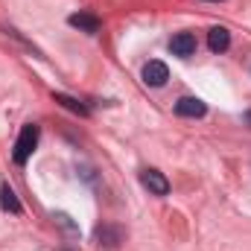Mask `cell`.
<instances>
[{
  "label": "cell",
  "mask_w": 251,
  "mask_h": 251,
  "mask_svg": "<svg viewBox=\"0 0 251 251\" xmlns=\"http://www.w3.org/2000/svg\"><path fill=\"white\" fill-rule=\"evenodd\" d=\"M176 114L178 117H204L207 114V105L199 100V97H181L176 102Z\"/></svg>",
  "instance_id": "3957f363"
},
{
  "label": "cell",
  "mask_w": 251,
  "mask_h": 251,
  "mask_svg": "<svg viewBox=\"0 0 251 251\" xmlns=\"http://www.w3.org/2000/svg\"><path fill=\"white\" fill-rule=\"evenodd\" d=\"M246 120H249V123H251V111H249V114H246Z\"/></svg>",
  "instance_id": "8fae6325"
},
{
  "label": "cell",
  "mask_w": 251,
  "mask_h": 251,
  "mask_svg": "<svg viewBox=\"0 0 251 251\" xmlns=\"http://www.w3.org/2000/svg\"><path fill=\"white\" fill-rule=\"evenodd\" d=\"M38 134H41V128L35 123H26L21 128V134H18V143H15V164H26L29 161V155L35 152V146H38Z\"/></svg>",
  "instance_id": "6da1fadb"
},
{
  "label": "cell",
  "mask_w": 251,
  "mask_h": 251,
  "mask_svg": "<svg viewBox=\"0 0 251 251\" xmlns=\"http://www.w3.org/2000/svg\"><path fill=\"white\" fill-rule=\"evenodd\" d=\"M207 47H210L213 53H225V50L231 47V32H228L225 26H213V29L207 32Z\"/></svg>",
  "instance_id": "52a82bcc"
},
{
  "label": "cell",
  "mask_w": 251,
  "mask_h": 251,
  "mask_svg": "<svg viewBox=\"0 0 251 251\" xmlns=\"http://www.w3.org/2000/svg\"><path fill=\"white\" fill-rule=\"evenodd\" d=\"M67 24H70V26H76V29H82V32H88V35L100 32V18H97V15H91V12H76V15H70V18H67Z\"/></svg>",
  "instance_id": "8992f818"
},
{
  "label": "cell",
  "mask_w": 251,
  "mask_h": 251,
  "mask_svg": "<svg viewBox=\"0 0 251 251\" xmlns=\"http://www.w3.org/2000/svg\"><path fill=\"white\" fill-rule=\"evenodd\" d=\"M167 79H170V70H167L164 62H149L143 67V82H146V85L161 88V85H167Z\"/></svg>",
  "instance_id": "5b68a950"
},
{
  "label": "cell",
  "mask_w": 251,
  "mask_h": 251,
  "mask_svg": "<svg viewBox=\"0 0 251 251\" xmlns=\"http://www.w3.org/2000/svg\"><path fill=\"white\" fill-rule=\"evenodd\" d=\"M170 50H173V56H181V59H187L196 53V35L193 32H178V35H173L170 38Z\"/></svg>",
  "instance_id": "277c9868"
},
{
  "label": "cell",
  "mask_w": 251,
  "mask_h": 251,
  "mask_svg": "<svg viewBox=\"0 0 251 251\" xmlns=\"http://www.w3.org/2000/svg\"><path fill=\"white\" fill-rule=\"evenodd\" d=\"M0 207H3V210H9V213H21V201H18L15 190L9 187V184H3V187H0Z\"/></svg>",
  "instance_id": "9c48e42d"
},
{
  "label": "cell",
  "mask_w": 251,
  "mask_h": 251,
  "mask_svg": "<svg viewBox=\"0 0 251 251\" xmlns=\"http://www.w3.org/2000/svg\"><path fill=\"white\" fill-rule=\"evenodd\" d=\"M53 100L64 105L67 111H73V114H79V117H88V105H82L79 100H73V97H67V94H53Z\"/></svg>",
  "instance_id": "30bf717a"
},
{
  "label": "cell",
  "mask_w": 251,
  "mask_h": 251,
  "mask_svg": "<svg viewBox=\"0 0 251 251\" xmlns=\"http://www.w3.org/2000/svg\"><path fill=\"white\" fill-rule=\"evenodd\" d=\"M97 240H100V246L114 249L117 243H123V231L114 228V225H102V228H97Z\"/></svg>",
  "instance_id": "ba28073f"
},
{
  "label": "cell",
  "mask_w": 251,
  "mask_h": 251,
  "mask_svg": "<svg viewBox=\"0 0 251 251\" xmlns=\"http://www.w3.org/2000/svg\"><path fill=\"white\" fill-rule=\"evenodd\" d=\"M140 184L149 190L152 196H167V193H170V181H167L164 173H158V170H143V173H140Z\"/></svg>",
  "instance_id": "7a4b0ae2"
}]
</instances>
